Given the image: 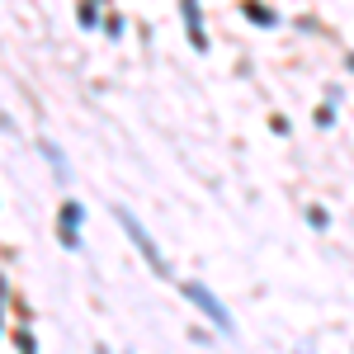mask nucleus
<instances>
[{
	"instance_id": "nucleus-3",
	"label": "nucleus",
	"mask_w": 354,
	"mask_h": 354,
	"mask_svg": "<svg viewBox=\"0 0 354 354\" xmlns=\"http://www.w3.org/2000/svg\"><path fill=\"white\" fill-rule=\"evenodd\" d=\"M76 222H81V208L76 203H62V241L76 245Z\"/></svg>"
},
{
	"instance_id": "nucleus-2",
	"label": "nucleus",
	"mask_w": 354,
	"mask_h": 354,
	"mask_svg": "<svg viewBox=\"0 0 354 354\" xmlns=\"http://www.w3.org/2000/svg\"><path fill=\"white\" fill-rule=\"evenodd\" d=\"M185 298H194V302H198V307H203V317H213V322H218L222 330H232V317L222 312V302L213 298V293H208L203 283H185Z\"/></svg>"
},
{
	"instance_id": "nucleus-1",
	"label": "nucleus",
	"mask_w": 354,
	"mask_h": 354,
	"mask_svg": "<svg viewBox=\"0 0 354 354\" xmlns=\"http://www.w3.org/2000/svg\"><path fill=\"white\" fill-rule=\"evenodd\" d=\"M118 222L128 227V236H133V245H137V250H142V255H147V265H151V270H156V274H170V270H165V255H161V250H156V241L147 236V227H142V222H137L133 213H128V208H118Z\"/></svg>"
},
{
	"instance_id": "nucleus-5",
	"label": "nucleus",
	"mask_w": 354,
	"mask_h": 354,
	"mask_svg": "<svg viewBox=\"0 0 354 354\" xmlns=\"http://www.w3.org/2000/svg\"><path fill=\"white\" fill-rule=\"evenodd\" d=\"M19 354H33V335H19Z\"/></svg>"
},
{
	"instance_id": "nucleus-4",
	"label": "nucleus",
	"mask_w": 354,
	"mask_h": 354,
	"mask_svg": "<svg viewBox=\"0 0 354 354\" xmlns=\"http://www.w3.org/2000/svg\"><path fill=\"white\" fill-rule=\"evenodd\" d=\"M185 19H189V33H194V48H203V33H198V10L185 5Z\"/></svg>"
}]
</instances>
